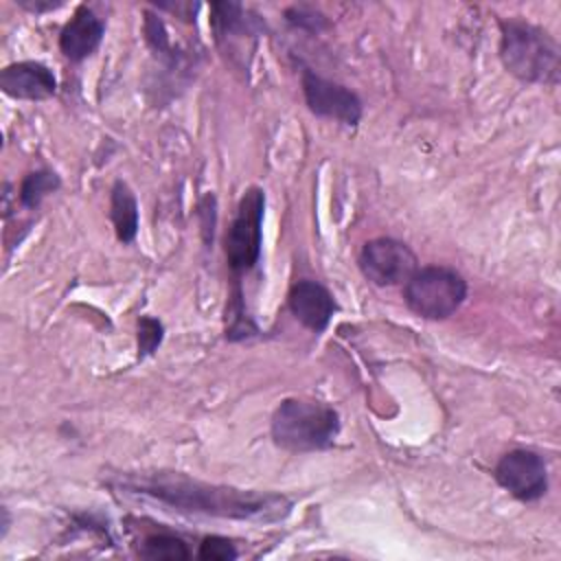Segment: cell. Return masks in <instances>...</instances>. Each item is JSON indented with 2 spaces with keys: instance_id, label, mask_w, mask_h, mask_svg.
I'll return each instance as SVG.
<instances>
[{
  "instance_id": "277c9868",
  "label": "cell",
  "mask_w": 561,
  "mask_h": 561,
  "mask_svg": "<svg viewBox=\"0 0 561 561\" xmlns=\"http://www.w3.org/2000/svg\"><path fill=\"white\" fill-rule=\"evenodd\" d=\"M467 298V280L447 265L419 267L403 285V300L412 313L425 320L454 316Z\"/></svg>"
},
{
  "instance_id": "44dd1931",
  "label": "cell",
  "mask_w": 561,
  "mask_h": 561,
  "mask_svg": "<svg viewBox=\"0 0 561 561\" xmlns=\"http://www.w3.org/2000/svg\"><path fill=\"white\" fill-rule=\"evenodd\" d=\"M156 7L164 9V11H171L175 15H182L188 22L195 20V11L199 9V4H193V2H158Z\"/></svg>"
},
{
  "instance_id": "3957f363",
  "label": "cell",
  "mask_w": 561,
  "mask_h": 561,
  "mask_svg": "<svg viewBox=\"0 0 561 561\" xmlns=\"http://www.w3.org/2000/svg\"><path fill=\"white\" fill-rule=\"evenodd\" d=\"M270 432L285 451H322L333 445L340 432V414L322 401L291 397L274 410Z\"/></svg>"
},
{
  "instance_id": "ba28073f",
  "label": "cell",
  "mask_w": 561,
  "mask_h": 561,
  "mask_svg": "<svg viewBox=\"0 0 561 561\" xmlns=\"http://www.w3.org/2000/svg\"><path fill=\"white\" fill-rule=\"evenodd\" d=\"M302 92L307 107L320 118H331L348 127L362 121V99L342 83L324 79L307 68L302 72Z\"/></svg>"
},
{
  "instance_id": "9c48e42d",
  "label": "cell",
  "mask_w": 561,
  "mask_h": 561,
  "mask_svg": "<svg viewBox=\"0 0 561 561\" xmlns=\"http://www.w3.org/2000/svg\"><path fill=\"white\" fill-rule=\"evenodd\" d=\"M0 88L7 96L20 101H46L57 92L53 70L39 61H15L2 68Z\"/></svg>"
},
{
  "instance_id": "4fadbf2b",
  "label": "cell",
  "mask_w": 561,
  "mask_h": 561,
  "mask_svg": "<svg viewBox=\"0 0 561 561\" xmlns=\"http://www.w3.org/2000/svg\"><path fill=\"white\" fill-rule=\"evenodd\" d=\"M110 219L121 243H131L138 234V202L127 182L116 180L110 191Z\"/></svg>"
},
{
  "instance_id": "d6986e66",
  "label": "cell",
  "mask_w": 561,
  "mask_h": 561,
  "mask_svg": "<svg viewBox=\"0 0 561 561\" xmlns=\"http://www.w3.org/2000/svg\"><path fill=\"white\" fill-rule=\"evenodd\" d=\"M197 557L206 559V561H232L239 557L237 548L232 541H228L226 537L219 535H210L204 537L199 548H197Z\"/></svg>"
},
{
  "instance_id": "30bf717a",
  "label": "cell",
  "mask_w": 561,
  "mask_h": 561,
  "mask_svg": "<svg viewBox=\"0 0 561 561\" xmlns=\"http://www.w3.org/2000/svg\"><path fill=\"white\" fill-rule=\"evenodd\" d=\"M105 35V22L88 7L81 4L59 33V50L70 61H83L96 53Z\"/></svg>"
},
{
  "instance_id": "5bb4252c",
  "label": "cell",
  "mask_w": 561,
  "mask_h": 561,
  "mask_svg": "<svg viewBox=\"0 0 561 561\" xmlns=\"http://www.w3.org/2000/svg\"><path fill=\"white\" fill-rule=\"evenodd\" d=\"M259 329L254 320L248 316L245 305H243V289L241 283H232V294L226 302V340L239 342L245 337L256 335Z\"/></svg>"
},
{
  "instance_id": "ffe728a7",
  "label": "cell",
  "mask_w": 561,
  "mask_h": 561,
  "mask_svg": "<svg viewBox=\"0 0 561 561\" xmlns=\"http://www.w3.org/2000/svg\"><path fill=\"white\" fill-rule=\"evenodd\" d=\"M287 22L298 26V28H305V31H322L327 26V20L318 13V11H311L307 7H291L287 11Z\"/></svg>"
},
{
  "instance_id": "9a60e30c",
  "label": "cell",
  "mask_w": 561,
  "mask_h": 561,
  "mask_svg": "<svg viewBox=\"0 0 561 561\" xmlns=\"http://www.w3.org/2000/svg\"><path fill=\"white\" fill-rule=\"evenodd\" d=\"M61 186V180L50 169H35L24 175L20 184V204L24 208H37L42 199L50 193H55Z\"/></svg>"
},
{
  "instance_id": "e0dca14e",
  "label": "cell",
  "mask_w": 561,
  "mask_h": 561,
  "mask_svg": "<svg viewBox=\"0 0 561 561\" xmlns=\"http://www.w3.org/2000/svg\"><path fill=\"white\" fill-rule=\"evenodd\" d=\"M162 337H164V327L158 318H151V316L138 318V355L140 357L156 353V348L162 344Z\"/></svg>"
},
{
  "instance_id": "8fae6325",
  "label": "cell",
  "mask_w": 561,
  "mask_h": 561,
  "mask_svg": "<svg viewBox=\"0 0 561 561\" xmlns=\"http://www.w3.org/2000/svg\"><path fill=\"white\" fill-rule=\"evenodd\" d=\"M287 305L291 316L313 333H322L329 327L331 316L335 311V300L331 291L318 280H309V278L298 280L289 289Z\"/></svg>"
},
{
  "instance_id": "5b68a950",
  "label": "cell",
  "mask_w": 561,
  "mask_h": 561,
  "mask_svg": "<svg viewBox=\"0 0 561 561\" xmlns=\"http://www.w3.org/2000/svg\"><path fill=\"white\" fill-rule=\"evenodd\" d=\"M263 213H265V191L259 186H250L241 195L237 204V213L224 237L226 263L234 276L232 283H241V276L250 272L261 259Z\"/></svg>"
},
{
  "instance_id": "7402d4cb",
  "label": "cell",
  "mask_w": 561,
  "mask_h": 561,
  "mask_svg": "<svg viewBox=\"0 0 561 561\" xmlns=\"http://www.w3.org/2000/svg\"><path fill=\"white\" fill-rule=\"evenodd\" d=\"M18 4L31 13H48L64 4V0H18Z\"/></svg>"
},
{
  "instance_id": "ac0fdd59",
  "label": "cell",
  "mask_w": 561,
  "mask_h": 561,
  "mask_svg": "<svg viewBox=\"0 0 561 561\" xmlns=\"http://www.w3.org/2000/svg\"><path fill=\"white\" fill-rule=\"evenodd\" d=\"M145 39L162 57H173L171 39L164 22L156 13H145Z\"/></svg>"
},
{
  "instance_id": "2e32d148",
  "label": "cell",
  "mask_w": 561,
  "mask_h": 561,
  "mask_svg": "<svg viewBox=\"0 0 561 561\" xmlns=\"http://www.w3.org/2000/svg\"><path fill=\"white\" fill-rule=\"evenodd\" d=\"M140 557L145 559H169V561H184L191 557L188 546L178 535L169 533H153L147 535L140 543Z\"/></svg>"
},
{
  "instance_id": "8992f818",
  "label": "cell",
  "mask_w": 561,
  "mask_h": 561,
  "mask_svg": "<svg viewBox=\"0 0 561 561\" xmlns=\"http://www.w3.org/2000/svg\"><path fill=\"white\" fill-rule=\"evenodd\" d=\"M357 263L364 278L377 287L405 285L408 278L419 270L416 254L410 250V245L392 237L366 241L359 250Z\"/></svg>"
},
{
  "instance_id": "7a4b0ae2",
  "label": "cell",
  "mask_w": 561,
  "mask_h": 561,
  "mask_svg": "<svg viewBox=\"0 0 561 561\" xmlns=\"http://www.w3.org/2000/svg\"><path fill=\"white\" fill-rule=\"evenodd\" d=\"M500 59L504 68L526 83H559V44L543 31L519 18L500 22Z\"/></svg>"
},
{
  "instance_id": "52a82bcc",
  "label": "cell",
  "mask_w": 561,
  "mask_h": 561,
  "mask_svg": "<svg viewBox=\"0 0 561 561\" xmlns=\"http://www.w3.org/2000/svg\"><path fill=\"white\" fill-rule=\"evenodd\" d=\"M497 484L519 502H535L548 491V469L543 458L533 449L506 451L493 471Z\"/></svg>"
},
{
  "instance_id": "6da1fadb",
  "label": "cell",
  "mask_w": 561,
  "mask_h": 561,
  "mask_svg": "<svg viewBox=\"0 0 561 561\" xmlns=\"http://www.w3.org/2000/svg\"><path fill=\"white\" fill-rule=\"evenodd\" d=\"M121 486L153 497L178 511L204 513L230 519L274 522L289 513L291 502L280 493L243 491L234 486L208 484L178 471L129 473L121 478Z\"/></svg>"
},
{
  "instance_id": "7c38bea8",
  "label": "cell",
  "mask_w": 561,
  "mask_h": 561,
  "mask_svg": "<svg viewBox=\"0 0 561 561\" xmlns=\"http://www.w3.org/2000/svg\"><path fill=\"white\" fill-rule=\"evenodd\" d=\"M210 26L215 39L234 42L245 37H256L263 28L259 18H248V11L239 2H213L210 4Z\"/></svg>"
}]
</instances>
